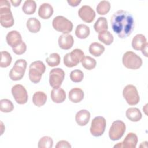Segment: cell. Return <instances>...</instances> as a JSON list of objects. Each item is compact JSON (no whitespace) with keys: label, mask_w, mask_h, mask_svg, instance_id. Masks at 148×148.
Here are the masks:
<instances>
[{"label":"cell","mask_w":148,"mask_h":148,"mask_svg":"<svg viewBox=\"0 0 148 148\" xmlns=\"http://www.w3.org/2000/svg\"><path fill=\"white\" fill-rule=\"evenodd\" d=\"M110 24L113 31L121 39H125L129 36L135 27L132 14L123 10H119L112 14Z\"/></svg>","instance_id":"cell-1"},{"label":"cell","mask_w":148,"mask_h":148,"mask_svg":"<svg viewBox=\"0 0 148 148\" xmlns=\"http://www.w3.org/2000/svg\"><path fill=\"white\" fill-rule=\"evenodd\" d=\"M0 23L6 28H10L14 25V20L10 10V5L7 0L0 1Z\"/></svg>","instance_id":"cell-2"},{"label":"cell","mask_w":148,"mask_h":148,"mask_svg":"<svg viewBox=\"0 0 148 148\" xmlns=\"http://www.w3.org/2000/svg\"><path fill=\"white\" fill-rule=\"evenodd\" d=\"M46 70L44 63L41 61L32 62L29 67V79L34 83H38Z\"/></svg>","instance_id":"cell-3"},{"label":"cell","mask_w":148,"mask_h":148,"mask_svg":"<svg viewBox=\"0 0 148 148\" xmlns=\"http://www.w3.org/2000/svg\"><path fill=\"white\" fill-rule=\"evenodd\" d=\"M122 62L125 67L130 69H138L142 65V58L131 51H128L123 54Z\"/></svg>","instance_id":"cell-4"},{"label":"cell","mask_w":148,"mask_h":148,"mask_svg":"<svg viewBox=\"0 0 148 148\" xmlns=\"http://www.w3.org/2000/svg\"><path fill=\"white\" fill-rule=\"evenodd\" d=\"M52 25L57 31L66 34L71 32L73 29L72 23L62 16H57L54 18Z\"/></svg>","instance_id":"cell-5"},{"label":"cell","mask_w":148,"mask_h":148,"mask_svg":"<svg viewBox=\"0 0 148 148\" xmlns=\"http://www.w3.org/2000/svg\"><path fill=\"white\" fill-rule=\"evenodd\" d=\"M84 57V53L81 49H75L64 56V64L68 68L75 66L82 61Z\"/></svg>","instance_id":"cell-6"},{"label":"cell","mask_w":148,"mask_h":148,"mask_svg":"<svg viewBox=\"0 0 148 148\" xmlns=\"http://www.w3.org/2000/svg\"><path fill=\"white\" fill-rule=\"evenodd\" d=\"M27 63L24 59L17 60L13 68L10 69L9 76L11 80L17 81L21 80L25 73Z\"/></svg>","instance_id":"cell-7"},{"label":"cell","mask_w":148,"mask_h":148,"mask_svg":"<svg viewBox=\"0 0 148 148\" xmlns=\"http://www.w3.org/2000/svg\"><path fill=\"white\" fill-rule=\"evenodd\" d=\"M123 95L127 103L130 105H135L140 101L137 88L132 84H128L124 88Z\"/></svg>","instance_id":"cell-8"},{"label":"cell","mask_w":148,"mask_h":148,"mask_svg":"<svg viewBox=\"0 0 148 148\" xmlns=\"http://www.w3.org/2000/svg\"><path fill=\"white\" fill-rule=\"evenodd\" d=\"M126 130L125 123L121 120L113 121L109 131V138L113 141L117 140L121 138Z\"/></svg>","instance_id":"cell-9"},{"label":"cell","mask_w":148,"mask_h":148,"mask_svg":"<svg viewBox=\"0 0 148 148\" xmlns=\"http://www.w3.org/2000/svg\"><path fill=\"white\" fill-rule=\"evenodd\" d=\"M106 120L102 116H97L93 119L91 121L90 132L95 137L100 136L103 135L106 128Z\"/></svg>","instance_id":"cell-10"},{"label":"cell","mask_w":148,"mask_h":148,"mask_svg":"<svg viewBox=\"0 0 148 148\" xmlns=\"http://www.w3.org/2000/svg\"><path fill=\"white\" fill-rule=\"evenodd\" d=\"M11 91L13 98L17 103L23 105L27 102L28 99V93L25 88L23 85L17 84L13 86Z\"/></svg>","instance_id":"cell-11"},{"label":"cell","mask_w":148,"mask_h":148,"mask_svg":"<svg viewBox=\"0 0 148 148\" xmlns=\"http://www.w3.org/2000/svg\"><path fill=\"white\" fill-rule=\"evenodd\" d=\"M65 77V72L61 68H53L50 71L49 83L51 87H59L61 86Z\"/></svg>","instance_id":"cell-12"},{"label":"cell","mask_w":148,"mask_h":148,"mask_svg":"<svg viewBox=\"0 0 148 148\" xmlns=\"http://www.w3.org/2000/svg\"><path fill=\"white\" fill-rule=\"evenodd\" d=\"M78 15L83 21L90 23L95 17V12L91 6L83 5L79 9Z\"/></svg>","instance_id":"cell-13"},{"label":"cell","mask_w":148,"mask_h":148,"mask_svg":"<svg viewBox=\"0 0 148 148\" xmlns=\"http://www.w3.org/2000/svg\"><path fill=\"white\" fill-rule=\"evenodd\" d=\"M6 42L12 48L16 47L22 42V37L19 32L13 30L9 32L6 36Z\"/></svg>","instance_id":"cell-14"},{"label":"cell","mask_w":148,"mask_h":148,"mask_svg":"<svg viewBox=\"0 0 148 148\" xmlns=\"http://www.w3.org/2000/svg\"><path fill=\"white\" fill-rule=\"evenodd\" d=\"M59 47L63 50H69L73 45L74 39L72 35L66 34L61 35L58 40Z\"/></svg>","instance_id":"cell-15"},{"label":"cell","mask_w":148,"mask_h":148,"mask_svg":"<svg viewBox=\"0 0 148 148\" xmlns=\"http://www.w3.org/2000/svg\"><path fill=\"white\" fill-rule=\"evenodd\" d=\"M51 98L56 103L63 102L66 99V93L64 89L59 87L53 88L51 91Z\"/></svg>","instance_id":"cell-16"},{"label":"cell","mask_w":148,"mask_h":148,"mask_svg":"<svg viewBox=\"0 0 148 148\" xmlns=\"http://www.w3.org/2000/svg\"><path fill=\"white\" fill-rule=\"evenodd\" d=\"M90 113L86 109H82L77 112L75 116V120L80 126L86 125L90 119Z\"/></svg>","instance_id":"cell-17"},{"label":"cell","mask_w":148,"mask_h":148,"mask_svg":"<svg viewBox=\"0 0 148 148\" xmlns=\"http://www.w3.org/2000/svg\"><path fill=\"white\" fill-rule=\"evenodd\" d=\"M53 8L50 4L44 3L39 8L38 15L43 19H48L53 15Z\"/></svg>","instance_id":"cell-18"},{"label":"cell","mask_w":148,"mask_h":148,"mask_svg":"<svg viewBox=\"0 0 148 148\" xmlns=\"http://www.w3.org/2000/svg\"><path fill=\"white\" fill-rule=\"evenodd\" d=\"M84 92L83 91L77 87L72 88L68 94L69 100L73 103H79L82 101L84 98Z\"/></svg>","instance_id":"cell-19"},{"label":"cell","mask_w":148,"mask_h":148,"mask_svg":"<svg viewBox=\"0 0 148 148\" xmlns=\"http://www.w3.org/2000/svg\"><path fill=\"white\" fill-rule=\"evenodd\" d=\"M147 43L146 38L141 34L136 35L132 40V47L135 50H141Z\"/></svg>","instance_id":"cell-20"},{"label":"cell","mask_w":148,"mask_h":148,"mask_svg":"<svg viewBox=\"0 0 148 148\" xmlns=\"http://www.w3.org/2000/svg\"><path fill=\"white\" fill-rule=\"evenodd\" d=\"M138 141L137 135L133 132H130L121 142L123 147L135 148Z\"/></svg>","instance_id":"cell-21"},{"label":"cell","mask_w":148,"mask_h":148,"mask_svg":"<svg viewBox=\"0 0 148 148\" xmlns=\"http://www.w3.org/2000/svg\"><path fill=\"white\" fill-rule=\"evenodd\" d=\"M126 117L131 121L137 122L142 119V113L137 108H130L125 113Z\"/></svg>","instance_id":"cell-22"},{"label":"cell","mask_w":148,"mask_h":148,"mask_svg":"<svg viewBox=\"0 0 148 148\" xmlns=\"http://www.w3.org/2000/svg\"><path fill=\"white\" fill-rule=\"evenodd\" d=\"M27 28L31 33L38 32L41 28V24L39 20L35 17H31L28 19L27 21Z\"/></svg>","instance_id":"cell-23"},{"label":"cell","mask_w":148,"mask_h":148,"mask_svg":"<svg viewBox=\"0 0 148 148\" xmlns=\"http://www.w3.org/2000/svg\"><path fill=\"white\" fill-rule=\"evenodd\" d=\"M90 33V28L85 24H79L76 28L75 35L79 39H84L87 38L89 36Z\"/></svg>","instance_id":"cell-24"},{"label":"cell","mask_w":148,"mask_h":148,"mask_svg":"<svg viewBox=\"0 0 148 148\" xmlns=\"http://www.w3.org/2000/svg\"><path fill=\"white\" fill-rule=\"evenodd\" d=\"M47 101V95L43 91L35 92L32 96V102L38 107L44 105Z\"/></svg>","instance_id":"cell-25"},{"label":"cell","mask_w":148,"mask_h":148,"mask_svg":"<svg viewBox=\"0 0 148 148\" xmlns=\"http://www.w3.org/2000/svg\"><path fill=\"white\" fill-rule=\"evenodd\" d=\"M94 28L98 33L107 31L108 29V25L106 18L103 17H99L94 25Z\"/></svg>","instance_id":"cell-26"},{"label":"cell","mask_w":148,"mask_h":148,"mask_svg":"<svg viewBox=\"0 0 148 148\" xmlns=\"http://www.w3.org/2000/svg\"><path fill=\"white\" fill-rule=\"evenodd\" d=\"M89 52L95 57L100 56L105 51V47L98 42H93L89 46Z\"/></svg>","instance_id":"cell-27"},{"label":"cell","mask_w":148,"mask_h":148,"mask_svg":"<svg viewBox=\"0 0 148 148\" xmlns=\"http://www.w3.org/2000/svg\"><path fill=\"white\" fill-rule=\"evenodd\" d=\"M36 3L35 1L33 0L25 1L22 6V10L23 12L28 15L34 14L36 11Z\"/></svg>","instance_id":"cell-28"},{"label":"cell","mask_w":148,"mask_h":148,"mask_svg":"<svg viewBox=\"0 0 148 148\" xmlns=\"http://www.w3.org/2000/svg\"><path fill=\"white\" fill-rule=\"evenodd\" d=\"M98 39L106 45H110L113 42V36L108 31L99 33Z\"/></svg>","instance_id":"cell-29"},{"label":"cell","mask_w":148,"mask_h":148,"mask_svg":"<svg viewBox=\"0 0 148 148\" xmlns=\"http://www.w3.org/2000/svg\"><path fill=\"white\" fill-rule=\"evenodd\" d=\"M110 9V3L108 1H102L97 5L96 10L99 15H105Z\"/></svg>","instance_id":"cell-30"},{"label":"cell","mask_w":148,"mask_h":148,"mask_svg":"<svg viewBox=\"0 0 148 148\" xmlns=\"http://www.w3.org/2000/svg\"><path fill=\"white\" fill-rule=\"evenodd\" d=\"M82 66L87 70H91L94 69L97 64V62L94 58L90 56H84L82 60Z\"/></svg>","instance_id":"cell-31"},{"label":"cell","mask_w":148,"mask_h":148,"mask_svg":"<svg viewBox=\"0 0 148 148\" xmlns=\"http://www.w3.org/2000/svg\"><path fill=\"white\" fill-rule=\"evenodd\" d=\"M61 58L60 55L57 53H53L49 55L46 59V62L49 66L54 67L60 64Z\"/></svg>","instance_id":"cell-32"},{"label":"cell","mask_w":148,"mask_h":148,"mask_svg":"<svg viewBox=\"0 0 148 148\" xmlns=\"http://www.w3.org/2000/svg\"><path fill=\"white\" fill-rule=\"evenodd\" d=\"M14 109V105L12 101L8 99H2L0 101V110L3 113H9Z\"/></svg>","instance_id":"cell-33"},{"label":"cell","mask_w":148,"mask_h":148,"mask_svg":"<svg viewBox=\"0 0 148 148\" xmlns=\"http://www.w3.org/2000/svg\"><path fill=\"white\" fill-rule=\"evenodd\" d=\"M1 59L0 62V66L1 68H6L9 66L12 60L10 54L6 51H2L1 53Z\"/></svg>","instance_id":"cell-34"},{"label":"cell","mask_w":148,"mask_h":148,"mask_svg":"<svg viewBox=\"0 0 148 148\" xmlns=\"http://www.w3.org/2000/svg\"><path fill=\"white\" fill-rule=\"evenodd\" d=\"M53 145L52 138L48 136H45L41 138L38 144L39 148H51Z\"/></svg>","instance_id":"cell-35"},{"label":"cell","mask_w":148,"mask_h":148,"mask_svg":"<svg viewBox=\"0 0 148 148\" xmlns=\"http://www.w3.org/2000/svg\"><path fill=\"white\" fill-rule=\"evenodd\" d=\"M71 80L75 83H79L82 81L84 77L83 72L79 69H75L71 71L69 75Z\"/></svg>","instance_id":"cell-36"},{"label":"cell","mask_w":148,"mask_h":148,"mask_svg":"<svg viewBox=\"0 0 148 148\" xmlns=\"http://www.w3.org/2000/svg\"><path fill=\"white\" fill-rule=\"evenodd\" d=\"M27 50V45L24 41H23L20 45L12 48L13 51L17 55H21L24 54Z\"/></svg>","instance_id":"cell-37"},{"label":"cell","mask_w":148,"mask_h":148,"mask_svg":"<svg viewBox=\"0 0 148 148\" xmlns=\"http://www.w3.org/2000/svg\"><path fill=\"white\" fill-rule=\"evenodd\" d=\"M56 148H71V145L69 144V143L66 140H60L57 142L56 146Z\"/></svg>","instance_id":"cell-38"},{"label":"cell","mask_w":148,"mask_h":148,"mask_svg":"<svg viewBox=\"0 0 148 148\" xmlns=\"http://www.w3.org/2000/svg\"><path fill=\"white\" fill-rule=\"evenodd\" d=\"M67 2L70 6L72 7H76L80 4V3L81 2V1L80 0H68Z\"/></svg>","instance_id":"cell-39"},{"label":"cell","mask_w":148,"mask_h":148,"mask_svg":"<svg viewBox=\"0 0 148 148\" xmlns=\"http://www.w3.org/2000/svg\"><path fill=\"white\" fill-rule=\"evenodd\" d=\"M10 2L13 6L17 7V6H18L20 5V3L21 2V0H19V1L18 0H14V1L11 0V1H10Z\"/></svg>","instance_id":"cell-40"},{"label":"cell","mask_w":148,"mask_h":148,"mask_svg":"<svg viewBox=\"0 0 148 148\" xmlns=\"http://www.w3.org/2000/svg\"><path fill=\"white\" fill-rule=\"evenodd\" d=\"M147 43L146 44V45L142 48V49L141 50H142V53L146 56V57H147Z\"/></svg>","instance_id":"cell-41"},{"label":"cell","mask_w":148,"mask_h":148,"mask_svg":"<svg viewBox=\"0 0 148 148\" xmlns=\"http://www.w3.org/2000/svg\"><path fill=\"white\" fill-rule=\"evenodd\" d=\"M114 147H119V148H121V147H123L122 143H121V142L118 143L117 145H115L114 146Z\"/></svg>","instance_id":"cell-42"}]
</instances>
